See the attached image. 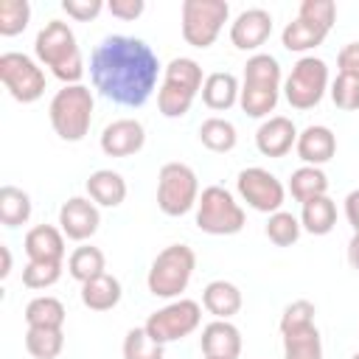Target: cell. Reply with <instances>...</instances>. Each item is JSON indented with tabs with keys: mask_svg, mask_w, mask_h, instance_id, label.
Returning <instances> with one entry per match:
<instances>
[{
	"mask_svg": "<svg viewBox=\"0 0 359 359\" xmlns=\"http://www.w3.org/2000/svg\"><path fill=\"white\" fill-rule=\"evenodd\" d=\"M328 90V65L317 56H300L283 81V95L292 109H311Z\"/></svg>",
	"mask_w": 359,
	"mask_h": 359,
	"instance_id": "obj_10",
	"label": "cell"
},
{
	"mask_svg": "<svg viewBox=\"0 0 359 359\" xmlns=\"http://www.w3.org/2000/svg\"><path fill=\"white\" fill-rule=\"evenodd\" d=\"M280 62L272 53H252L244 65L238 107L250 118H269L280 98Z\"/></svg>",
	"mask_w": 359,
	"mask_h": 359,
	"instance_id": "obj_3",
	"label": "cell"
},
{
	"mask_svg": "<svg viewBox=\"0 0 359 359\" xmlns=\"http://www.w3.org/2000/svg\"><path fill=\"white\" fill-rule=\"evenodd\" d=\"M294 151L306 165H317L320 168L323 163H328L337 154V135L323 123H311L297 135Z\"/></svg>",
	"mask_w": 359,
	"mask_h": 359,
	"instance_id": "obj_19",
	"label": "cell"
},
{
	"mask_svg": "<svg viewBox=\"0 0 359 359\" xmlns=\"http://www.w3.org/2000/svg\"><path fill=\"white\" fill-rule=\"evenodd\" d=\"M194 269H196V252L188 244H168L151 261L149 275H146V286L154 297L174 300L188 289Z\"/></svg>",
	"mask_w": 359,
	"mask_h": 359,
	"instance_id": "obj_6",
	"label": "cell"
},
{
	"mask_svg": "<svg viewBox=\"0 0 359 359\" xmlns=\"http://www.w3.org/2000/svg\"><path fill=\"white\" fill-rule=\"evenodd\" d=\"M62 278V261H28L22 269V286L28 289H48L59 283Z\"/></svg>",
	"mask_w": 359,
	"mask_h": 359,
	"instance_id": "obj_37",
	"label": "cell"
},
{
	"mask_svg": "<svg viewBox=\"0 0 359 359\" xmlns=\"http://www.w3.org/2000/svg\"><path fill=\"white\" fill-rule=\"evenodd\" d=\"M205 76L196 59L177 56L163 67V84L157 90V109L163 118H182L188 115L194 98L202 93Z\"/></svg>",
	"mask_w": 359,
	"mask_h": 359,
	"instance_id": "obj_4",
	"label": "cell"
},
{
	"mask_svg": "<svg viewBox=\"0 0 359 359\" xmlns=\"http://www.w3.org/2000/svg\"><path fill=\"white\" fill-rule=\"evenodd\" d=\"M107 8L104 0H62V11L79 22H90L95 20L101 11Z\"/></svg>",
	"mask_w": 359,
	"mask_h": 359,
	"instance_id": "obj_41",
	"label": "cell"
},
{
	"mask_svg": "<svg viewBox=\"0 0 359 359\" xmlns=\"http://www.w3.org/2000/svg\"><path fill=\"white\" fill-rule=\"evenodd\" d=\"M241 289L230 280H210L202 292V306L216 320H230L241 311Z\"/></svg>",
	"mask_w": 359,
	"mask_h": 359,
	"instance_id": "obj_22",
	"label": "cell"
},
{
	"mask_svg": "<svg viewBox=\"0 0 359 359\" xmlns=\"http://www.w3.org/2000/svg\"><path fill=\"white\" fill-rule=\"evenodd\" d=\"M351 359H359V351H356V353H353V356H351Z\"/></svg>",
	"mask_w": 359,
	"mask_h": 359,
	"instance_id": "obj_47",
	"label": "cell"
},
{
	"mask_svg": "<svg viewBox=\"0 0 359 359\" xmlns=\"http://www.w3.org/2000/svg\"><path fill=\"white\" fill-rule=\"evenodd\" d=\"M163 348L160 342H154L149 337V331L140 325V328H129L126 337H123V359H163Z\"/></svg>",
	"mask_w": 359,
	"mask_h": 359,
	"instance_id": "obj_35",
	"label": "cell"
},
{
	"mask_svg": "<svg viewBox=\"0 0 359 359\" xmlns=\"http://www.w3.org/2000/svg\"><path fill=\"white\" fill-rule=\"evenodd\" d=\"M300 230H303L300 219H297L294 213H289V210L272 213L269 222H266V227H264L266 238H269L275 247H292V244L300 238Z\"/></svg>",
	"mask_w": 359,
	"mask_h": 359,
	"instance_id": "obj_34",
	"label": "cell"
},
{
	"mask_svg": "<svg viewBox=\"0 0 359 359\" xmlns=\"http://www.w3.org/2000/svg\"><path fill=\"white\" fill-rule=\"evenodd\" d=\"M93 93L84 84H65L62 90H56V95L50 98L48 107V118L53 132L67 140V143H79L87 137L90 123H93Z\"/></svg>",
	"mask_w": 359,
	"mask_h": 359,
	"instance_id": "obj_5",
	"label": "cell"
},
{
	"mask_svg": "<svg viewBox=\"0 0 359 359\" xmlns=\"http://www.w3.org/2000/svg\"><path fill=\"white\" fill-rule=\"evenodd\" d=\"M101 213L90 196H70L59 208V230L70 241H87L98 233Z\"/></svg>",
	"mask_w": 359,
	"mask_h": 359,
	"instance_id": "obj_14",
	"label": "cell"
},
{
	"mask_svg": "<svg viewBox=\"0 0 359 359\" xmlns=\"http://www.w3.org/2000/svg\"><path fill=\"white\" fill-rule=\"evenodd\" d=\"M199 202V180L185 163H165L157 177V208L165 216H185Z\"/></svg>",
	"mask_w": 359,
	"mask_h": 359,
	"instance_id": "obj_9",
	"label": "cell"
},
{
	"mask_svg": "<svg viewBox=\"0 0 359 359\" xmlns=\"http://www.w3.org/2000/svg\"><path fill=\"white\" fill-rule=\"evenodd\" d=\"M283 337V359H323V339L317 325L280 334Z\"/></svg>",
	"mask_w": 359,
	"mask_h": 359,
	"instance_id": "obj_31",
	"label": "cell"
},
{
	"mask_svg": "<svg viewBox=\"0 0 359 359\" xmlns=\"http://www.w3.org/2000/svg\"><path fill=\"white\" fill-rule=\"evenodd\" d=\"M272 34V14L266 8H247L230 22V42L238 50H258Z\"/></svg>",
	"mask_w": 359,
	"mask_h": 359,
	"instance_id": "obj_16",
	"label": "cell"
},
{
	"mask_svg": "<svg viewBox=\"0 0 359 359\" xmlns=\"http://www.w3.org/2000/svg\"><path fill=\"white\" fill-rule=\"evenodd\" d=\"M202 323V306L196 300L188 297H177L168 306L157 309L154 314H149V320L143 323V328L149 331V337L160 345L185 339L188 334H194Z\"/></svg>",
	"mask_w": 359,
	"mask_h": 359,
	"instance_id": "obj_11",
	"label": "cell"
},
{
	"mask_svg": "<svg viewBox=\"0 0 359 359\" xmlns=\"http://www.w3.org/2000/svg\"><path fill=\"white\" fill-rule=\"evenodd\" d=\"M314 303L311 300H292L283 314H280V334H289V331H300V328H309L314 325Z\"/></svg>",
	"mask_w": 359,
	"mask_h": 359,
	"instance_id": "obj_40",
	"label": "cell"
},
{
	"mask_svg": "<svg viewBox=\"0 0 359 359\" xmlns=\"http://www.w3.org/2000/svg\"><path fill=\"white\" fill-rule=\"evenodd\" d=\"M121 294H123L121 280L115 275H109V272L81 283V303L90 311H109V309H115L121 303Z\"/></svg>",
	"mask_w": 359,
	"mask_h": 359,
	"instance_id": "obj_24",
	"label": "cell"
},
{
	"mask_svg": "<svg viewBox=\"0 0 359 359\" xmlns=\"http://www.w3.org/2000/svg\"><path fill=\"white\" fill-rule=\"evenodd\" d=\"M160 76V59L149 42L112 34L101 39L90 56L93 87L121 107H143Z\"/></svg>",
	"mask_w": 359,
	"mask_h": 359,
	"instance_id": "obj_1",
	"label": "cell"
},
{
	"mask_svg": "<svg viewBox=\"0 0 359 359\" xmlns=\"http://www.w3.org/2000/svg\"><path fill=\"white\" fill-rule=\"evenodd\" d=\"M348 264H351V269L359 272V233H353L348 241Z\"/></svg>",
	"mask_w": 359,
	"mask_h": 359,
	"instance_id": "obj_45",
	"label": "cell"
},
{
	"mask_svg": "<svg viewBox=\"0 0 359 359\" xmlns=\"http://www.w3.org/2000/svg\"><path fill=\"white\" fill-rule=\"evenodd\" d=\"M227 17H230L227 0H182V8H180L182 39L191 48L205 50L216 42Z\"/></svg>",
	"mask_w": 359,
	"mask_h": 359,
	"instance_id": "obj_8",
	"label": "cell"
},
{
	"mask_svg": "<svg viewBox=\"0 0 359 359\" xmlns=\"http://www.w3.org/2000/svg\"><path fill=\"white\" fill-rule=\"evenodd\" d=\"M205 359H238L241 356V331L230 320H213L202 328L199 337Z\"/></svg>",
	"mask_w": 359,
	"mask_h": 359,
	"instance_id": "obj_18",
	"label": "cell"
},
{
	"mask_svg": "<svg viewBox=\"0 0 359 359\" xmlns=\"http://www.w3.org/2000/svg\"><path fill=\"white\" fill-rule=\"evenodd\" d=\"M328 36V31L311 25V22H303V20H292L286 22V28L280 31V42L289 53H306V50H314L317 45H323V39Z\"/></svg>",
	"mask_w": 359,
	"mask_h": 359,
	"instance_id": "obj_30",
	"label": "cell"
},
{
	"mask_svg": "<svg viewBox=\"0 0 359 359\" xmlns=\"http://www.w3.org/2000/svg\"><path fill=\"white\" fill-rule=\"evenodd\" d=\"M65 303L53 294H39L25 306V323L28 328H62L65 325Z\"/></svg>",
	"mask_w": 359,
	"mask_h": 359,
	"instance_id": "obj_26",
	"label": "cell"
},
{
	"mask_svg": "<svg viewBox=\"0 0 359 359\" xmlns=\"http://www.w3.org/2000/svg\"><path fill=\"white\" fill-rule=\"evenodd\" d=\"M247 224L244 208L222 185H208L196 202V227L208 236H236Z\"/></svg>",
	"mask_w": 359,
	"mask_h": 359,
	"instance_id": "obj_7",
	"label": "cell"
},
{
	"mask_svg": "<svg viewBox=\"0 0 359 359\" xmlns=\"http://www.w3.org/2000/svg\"><path fill=\"white\" fill-rule=\"evenodd\" d=\"M31 219V196L17 185L0 188V222L3 227H20Z\"/></svg>",
	"mask_w": 359,
	"mask_h": 359,
	"instance_id": "obj_32",
	"label": "cell"
},
{
	"mask_svg": "<svg viewBox=\"0 0 359 359\" xmlns=\"http://www.w3.org/2000/svg\"><path fill=\"white\" fill-rule=\"evenodd\" d=\"M28 261H65V233L53 224H36L25 233Z\"/></svg>",
	"mask_w": 359,
	"mask_h": 359,
	"instance_id": "obj_20",
	"label": "cell"
},
{
	"mask_svg": "<svg viewBox=\"0 0 359 359\" xmlns=\"http://www.w3.org/2000/svg\"><path fill=\"white\" fill-rule=\"evenodd\" d=\"M101 151L107 157H132L146 143V129L137 118H118L101 132Z\"/></svg>",
	"mask_w": 359,
	"mask_h": 359,
	"instance_id": "obj_15",
	"label": "cell"
},
{
	"mask_svg": "<svg viewBox=\"0 0 359 359\" xmlns=\"http://www.w3.org/2000/svg\"><path fill=\"white\" fill-rule=\"evenodd\" d=\"M0 255H3V266H0V278L11 275V250L6 244H0Z\"/></svg>",
	"mask_w": 359,
	"mask_h": 359,
	"instance_id": "obj_46",
	"label": "cell"
},
{
	"mask_svg": "<svg viewBox=\"0 0 359 359\" xmlns=\"http://www.w3.org/2000/svg\"><path fill=\"white\" fill-rule=\"evenodd\" d=\"M34 53H36L39 65H45L62 84H81L84 59H81L76 34L67 22L48 20L34 39Z\"/></svg>",
	"mask_w": 359,
	"mask_h": 359,
	"instance_id": "obj_2",
	"label": "cell"
},
{
	"mask_svg": "<svg viewBox=\"0 0 359 359\" xmlns=\"http://www.w3.org/2000/svg\"><path fill=\"white\" fill-rule=\"evenodd\" d=\"M238 93H241V84L233 73L227 70H216L210 76H205V84H202V101L208 109H216V112H227L230 107L238 104Z\"/></svg>",
	"mask_w": 359,
	"mask_h": 359,
	"instance_id": "obj_21",
	"label": "cell"
},
{
	"mask_svg": "<svg viewBox=\"0 0 359 359\" xmlns=\"http://www.w3.org/2000/svg\"><path fill=\"white\" fill-rule=\"evenodd\" d=\"M297 20L311 22L323 31H331L334 20H337V6H334V0H303L297 8Z\"/></svg>",
	"mask_w": 359,
	"mask_h": 359,
	"instance_id": "obj_39",
	"label": "cell"
},
{
	"mask_svg": "<svg viewBox=\"0 0 359 359\" xmlns=\"http://www.w3.org/2000/svg\"><path fill=\"white\" fill-rule=\"evenodd\" d=\"M236 191H238V196H241L252 210L269 213V216L278 213V210L283 208V199H286L283 182H280L272 171H266V168H261V165H250V168L238 171V177H236Z\"/></svg>",
	"mask_w": 359,
	"mask_h": 359,
	"instance_id": "obj_13",
	"label": "cell"
},
{
	"mask_svg": "<svg viewBox=\"0 0 359 359\" xmlns=\"http://www.w3.org/2000/svg\"><path fill=\"white\" fill-rule=\"evenodd\" d=\"M337 67H339V73H353V76H359V42L342 45V50L337 53Z\"/></svg>",
	"mask_w": 359,
	"mask_h": 359,
	"instance_id": "obj_43",
	"label": "cell"
},
{
	"mask_svg": "<svg viewBox=\"0 0 359 359\" xmlns=\"http://www.w3.org/2000/svg\"><path fill=\"white\" fill-rule=\"evenodd\" d=\"M107 11L118 20H137L146 11V3L143 0H109Z\"/></svg>",
	"mask_w": 359,
	"mask_h": 359,
	"instance_id": "obj_42",
	"label": "cell"
},
{
	"mask_svg": "<svg viewBox=\"0 0 359 359\" xmlns=\"http://www.w3.org/2000/svg\"><path fill=\"white\" fill-rule=\"evenodd\" d=\"M67 272H70L73 280L87 283V280H93V278L107 272V258H104V252L98 247H90V244L76 247L70 252V258H67Z\"/></svg>",
	"mask_w": 359,
	"mask_h": 359,
	"instance_id": "obj_29",
	"label": "cell"
},
{
	"mask_svg": "<svg viewBox=\"0 0 359 359\" xmlns=\"http://www.w3.org/2000/svg\"><path fill=\"white\" fill-rule=\"evenodd\" d=\"M87 196L101 208H118L126 199V180L112 168H98L87 177Z\"/></svg>",
	"mask_w": 359,
	"mask_h": 359,
	"instance_id": "obj_23",
	"label": "cell"
},
{
	"mask_svg": "<svg viewBox=\"0 0 359 359\" xmlns=\"http://www.w3.org/2000/svg\"><path fill=\"white\" fill-rule=\"evenodd\" d=\"M300 224L311 236H328L334 230V224H337V205H334V199L325 194V196H314V199L303 202Z\"/></svg>",
	"mask_w": 359,
	"mask_h": 359,
	"instance_id": "obj_25",
	"label": "cell"
},
{
	"mask_svg": "<svg viewBox=\"0 0 359 359\" xmlns=\"http://www.w3.org/2000/svg\"><path fill=\"white\" fill-rule=\"evenodd\" d=\"M297 126L286 115H269L255 132V149L264 157H286L297 143Z\"/></svg>",
	"mask_w": 359,
	"mask_h": 359,
	"instance_id": "obj_17",
	"label": "cell"
},
{
	"mask_svg": "<svg viewBox=\"0 0 359 359\" xmlns=\"http://www.w3.org/2000/svg\"><path fill=\"white\" fill-rule=\"evenodd\" d=\"M65 348L62 328H28L25 331V351L34 359H56Z\"/></svg>",
	"mask_w": 359,
	"mask_h": 359,
	"instance_id": "obj_33",
	"label": "cell"
},
{
	"mask_svg": "<svg viewBox=\"0 0 359 359\" xmlns=\"http://www.w3.org/2000/svg\"><path fill=\"white\" fill-rule=\"evenodd\" d=\"M289 194L303 205L314 196H325L328 194V177L323 168L317 165H300L292 171L289 177Z\"/></svg>",
	"mask_w": 359,
	"mask_h": 359,
	"instance_id": "obj_27",
	"label": "cell"
},
{
	"mask_svg": "<svg viewBox=\"0 0 359 359\" xmlns=\"http://www.w3.org/2000/svg\"><path fill=\"white\" fill-rule=\"evenodd\" d=\"M31 22L28 0H3L0 3V36H17Z\"/></svg>",
	"mask_w": 359,
	"mask_h": 359,
	"instance_id": "obj_36",
	"label": "cell"
},
{
	"mask_svg": "<svg viewBox=\"0 0 359 359\" xmlns=\"http://www.w3.org/2000/svg\"><path fill=\"white\" fill-rule=\"evenodd\" d=\"M331 101L337 109L353 112L359 109V76L353 73H337V79L331 81Z\"/></svg>",
	"mask_w": 359,
	"mask_h": 359,
	"instance_id": "obj_38",
	"label": "cell"
},
{
	"mask_svg": "<svg viewBox=\"0 0 359 359\" xmlns=\"http://www.w3.org/2000/svg\"><path fill=\"white\" fill-rule=\"evenodd\" d=\"M345 219L353 233H359V188L345 196Z\"/></svg>",
	"mask_w": 359,
	"mask_h": 359,
	"instance_id": "obj_44",
	"label": "cell"
},
{
	"mask_svg": "<svg viewBox=\"0 0 359 359\" xmlns=\"http://www.w3.org/2000/svg\"><path fill=\"white\" fill-rule=\"evenodd\" d=\"M199 140H202L205 149H210V151H216V154H227V151L236 149L238 132H236V126H233L227 118L213 115V118L202 121V126H199Z\"/></svg>",
	"mask_w": 359,
	"mask_h": 359,
	"instance_id": "obj_28",
	"label": "cell"
},
{
	"mask_svg": "<svg viewBox=\"0 0 359 359\" xmlns=\"http://www.w3.org/2000/svg\"><path fill=\"white\" fill-rule=\"evenodd\" d=\"M0 81L8 95L20 104H34L45 95V73L42 67L17 50H6L0 56Z\"/></svg>",
	"mask_w": 359,
	"mask_h": 359,
	"instance_id": "obj_12",
	"label": "cell"
}]
</instances>
